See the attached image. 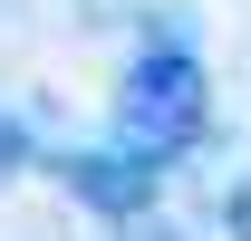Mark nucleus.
I'll list each match as a JSON object with an SVG mask.
<instances>
[{
	"label": "nucleus",
	"mask_w": 251,
	"mask_h": 241,
	"mask_svg": "<svg viewBox=\"0 0 251 241\" xmlns=\"http://www.w3.org/2000/svg\"><path fill=\"white\" fill-rule=\"evenodd\" d=\"M203 135H213V68H203V48H184V39H145V48L116 68L106 145L164 174V164H184Z\"/></svg>",
	"instance_id": "f257e3e1"
},
{
	"label": "nucleus",
	"mask_w": 251,
	"mask_h": 241,
	"mask_svg": "<svg viewBox=\"0 0 251 241\" xmlns=\"http://www.w3.org/2000/svg\"><path fill=\"white\" fill-rule=\"evenodd\" d=\"M58 183H68L87 212H106V222H145V212H155V193H164L155 164H135V154H116V145H77V154H58Z\"/></svg>",
	"instance_id": "f03ea898"
},
{
	"label": "nucleus",
	"mask_w": 251,
	"mask_h": 241,
	"mask_svg": "<svg viewBox=\"0 0 251 241\" xmlns=\"http://www.w3.org/2000/svg\"><path fill=\"white\" fill-rule=\"evenodd\" d=\"M222 241H251V174L222 193Z\"/></svg>",
	"instance_id": "7ed1b4c3"
},
{
	"label": "nucleus",
	"mask_w": 251,
	"mask_h": 241,
	"mask_svg": "<svg viewBox=\"0 0 251 241\" xmlns=\"http://www.w3.org/2000/svg\"><path fill=\"white\" fill-rule=\"evenodd\" d=\"M20 164H29V135H20V125L0 116V174H20Z\"/></svg>",
	"instance_id": "20e7f679"
},
{
	"label": "nucleus",
	"mask_w": 251,
	"mask_h": 241,
	"mask_svg": "<svg viewBox=\"0 0 251 241\" xmlns=\"http://www.w3.org/2000/svg\"><path fill=\"white\" fill-rule=\"evenodd\" d=\"M135 241H174V232H135Z\"/></svg>",
	"instance_id": "39448f33"
}]
</instances>
